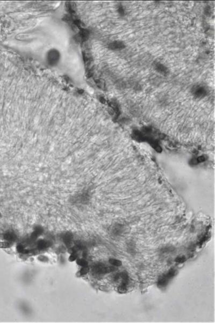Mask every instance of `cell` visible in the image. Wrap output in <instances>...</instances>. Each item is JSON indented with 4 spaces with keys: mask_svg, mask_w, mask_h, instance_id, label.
Instances as JSON below:
<instances>
[{
    "mask_svg": "<svg viewBox=\"0 0 215 323\" xmlns=\"http://www.w3.org/2000/svg\"><path fill=\"white\" fill-rule=\"evenodd\" d=\"M6 235V239L7 240H15V235L14 234H12L10 233V234H7Z\"/></svg>",
    "mask_w": 215,
    "mask_h": 323,
    "instance_id": "8fae6325",
    "label": "cell"
},
{
    "mask_svg": "<svg viewBox=\"0 0 215 323\" xmlns=\"http://www.w3.org/2000/svg\"><path fill=\"white\" fill-rule=\"evenodd\" d=\"M176 270L174 269H170V270L161 276L158 281V286L159 287H164L168 283L169 281L175 275Z\"/></svg>",
    "mask_w": 215,
    "mask_h": 323,
    "instance_id": "7a4b0ae2",
    "label": "cell"
},
{
    "mask_svg": "<svg viewBox=\"0 0 215 323\" xmlns=\"http://www.w3.org/2000/svg\"><path fill=\"white\" fill-rule=\"evenodd\" d=\"M115 270V268L114 267L107 266L103 263H98L94 265L92 271L98 275H102L113 272Z\"/></svg>",
    "mask_w": 215,
    "mask_h": 323,
    "instance_id": "6da1fadb",
    "label": "cell"
},
{
    "mask_svg": "<svg viewBox=\"0 0 215 323\" xmlns=\"http://www.w3.org/2000/svg\"><path fill=\"white\" fill-rule=\"evenodd\" d=\"M155 69L158 72H160L161 74L166 75L168 73V69L165 66H164L163 64H160V63L156 64L155 65Z\"/></svg>",
    "mask_w": 215,
    "mask_h": 323,
    "instance_id": "8992f818",
    "label": "cell"
},
{
    "mask_svg": "<svg viewBox=\"0 0 215 323\" xmlns=\"http://www.w3.org/2000/svg\"><path fill=\"white\" fill-rule=\"evenodd\" d=\"M46 245L47 244L46 242L44 241H40L38 242V247L40 249H43V248H45L46 247Z\"/></svg>",
    "mask_w": 215,
    "mask_h": 323,
    "instance_id": "ba28073f",
    "label": "cell"
},
{
    "mask_svg": "<svg viewBox=\"0 0 215 323\" xmlns=\"http://www.w3.org/2000/svg\"><path fill=\"white\" fill-rule=\"evenodd\" d=\"M48 63L51 65H55L59 61V53L56 50H52L49 51L47 56Z\"/></svg>",
    "mask_w": 215,
    "mask_h": 323,
    "instance_id": "3957f363",
    "label": "cell"
},
{
    "mask_svg": "<svg viewBox=\"0 0 215 323\" xmlns=\"http://www.w3.org/2000/svg\"><path fill=\"white\" fill-rule=\"evenodd\" d=\"M76 259V255L75 254H72V255L71 256V257H70V259L71 261H74V260H75Z\"/></svg>",
    "mask_w": 215,
    "mask_h": 323,
    "instance_id": "5bb4252c",
    "label": "cell"
},
{
    "mask_svg": "<svg viewBox=\"0 0 215 323\" xmlns=\"http://www.w3.org/2000/svg\"><path fill=\"white\" fill-rule=\"evenodd\" d=\"M175 261L178 263H183L185 261V258L184 256H179L175 259Z\"/></svg>",
    "mask_w": 215,
    "mask_h": 323,
    "instance_id": "7c38bea8",
    "label": "cell"
},
{
    "mask_svg": "<svg viewBox=\"0 0 215 323\" xmlns=\"http://www.w3.org/2000/svg\"><path fill=\"white\" fill-rule=\"evenodd\" d=\"M88 272H89V268H88V267H84L82 268L81 270L80 273L81 275H85L87 274Z\"/></svg>",
    "mask_w": 215,
    "mask_h": 323,
    "instance_id": "30bf717a",
    "label": "cell"
},
{
    "mask_svg": "<svg viewBox=\"0 0 215 323\" xmlns=\"http://www.w3.org/2000/svg\"><path fill=\"white\" fill-rule=\"evenodd\" d=\"M109 49L114 50H122L125 48V45L122 42L115 41L109 44Z\"/></svg>",
    "mask_w": 215,
    "mask_h": 323,
    "instance_id": "5b68a950",
    "label": "cell"
},
{
    "mask_svg": "<svg viewBox=\"0 0 215 323\" xmlns=\"http://www.w3.org/2000/svg\"><path fill=\"white\" fill-rule=\"evenodd\" d=\"M10 246V244L7 242H0V248H8Z\"/></svg>",
    "mask_w": 215,
    "mask_h": 323,
    "instance_id": "4fadbf2b",
    "label": "cell"
},
{
    "mask_svg": "<svg viewBox=\"0 0 215 323\" xmlns=\"http://www.w3.org/2000/svg\"><path fill=\"white\" fill-rule=\"evenodd\" d=\"M109 263L114 265V266H116V267H119L122 265V262L120 261L117 260V259H111L109 260Z\"/></svg>",
    "mask_w": 215,
    "mask_h": 323,
    "instance_id": "52a82bcc",
    "label": "cell"
},
{
    "mask_svg": "<svg viewBox=\"0 0 215 323\" xmlns=\"http://www.w3.org/2000/svg\"><path fill=\"white\" fill-rule=\"evenodd\" d=\"M194 96L197 98H202L207 95V89L203 86H197L193 88Z\"/></svg>",
    "mask_w": 215,
    "mask_h": 323,
    "instance_id": "277c9868",
    "label": "cell"
},
{
    "mask_svg": "<svg viewBox=\"0 0 215 323\" xmlns=\"http://www.w3.org/2000/svg\"><path fill=\"white\" fill-rule=\"evenodd\" d=\"M77 263L79 265H81V266H82V267H87V265H88V263H87V262L86 261L84 260H78V261H77Z\"/></svg>",
    "mask_w": 215,
    "mask_h": 323,
    "instance_id": "9c48e42d",
    "label": "cell"
},
{
    "mask_svg": "<svg viewBox=\"0 0 215 323\" xmlns=\"http://www.w3.org/2000/svg\"><path fill=\"white\" fill-rule=\"evenodd\" d=\"M17 250H18L19 251L22 252L23 251H24V248H23V247H22L21 245H19V246L17 247Z\"/></svg>",
    "mask_w": 215,
    "mask_h": 323,
    "instance_id": "9a60e30c",
    "label": "cell"
}]
</instances>
